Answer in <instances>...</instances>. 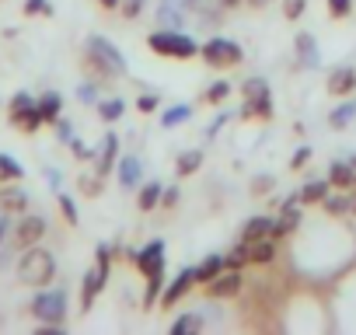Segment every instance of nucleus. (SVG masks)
Returning <instances> with one entry per match:
<instances>
[{
	"label": "nucleus",
	"instance_id": "1",
	"mask_svg": "<svg viewBox=\"0 0 356 335\" xmlns=\"http://www.w3.org/2000/svg\"><path fill=\"white\" fill-rule=\"evenodd\" d=\"M56 276V259L39 248V245H29L22 248V259H18V279L25 286H46L49 279Z\"/></svg>",
	"mask_w": 356,
	"mask_h": 335
},
{
	"label": "nucleus",
	"instance_id": "2",
	"mask_svg": "<svg viewBox=\"0 0 356 335\" xmlns=\"http://www.w3.org/2000/svg\"><path fill=\"white\" fill-rule=\"evenodd\" d=\"M147 46L154 53H161V56H171V60H193L200 53L196 39H189L182 28H161V32H154L147 39Z\"/></svg>",
	"mask_w": 356,
	"mask_h": 335
},
{
	"label": "nucleus",
	"instance_id": "3",
	"mask_svg": "<svg viewBox=\"0 0 356 335\" xmlns=\"http://www.w3.org/2000/svg\"><path fill=\"white\" fill-rule=\"evenodd\" d=\"M88 63L98 67L102 74H126V70H129V63H126V56L119 53V46H112V42L102 39V35H91V39H88Z\"/></svg>",
	"mask_w": 356,
	"mask_h": 335
},
{
	"label": "nucleus",
	"instance_id": "4",
	"mask_svg": "<svg viewBox=\"0 0 356 335\" xmlns=\"http://www.w3.org/2000/svg\"><path fill=\"white\" fill-rule=\"evenodd\" d=\"M108 262H112V248H108V245H98V265L88 269L84 286H81V307H84V311H88V307L95 304V297L102 293V286H105V279H108Z\"/></svg>",
	"mask_w": 356,
	"mask_h": 335
},
{
	"label": "nucleus",
	"instance_id": "5",
	"mask_svg": "<svg viewBox=\"0 0 356 335\" xmlns=\"http://www.w3.org/2000/svg\"><path fill=\"white\" fill-rule=\"evenodd\" d=\"M245 119L259 115V119H269L273 115V98H269V84L262 77H252L245 81V108H241Z\"/></svg>",
	"mask_w": 356,
	"mask_h": 335
},
{
	"label": "nucleus",
	"instance_id": "6",
	"mask_svg": "<svg viewBox=\"0 0 356 335\" xmlns=\"http://www.w3.org/2000/svg\"><path fill=\"white\" fill-rule=\"evenodd\" d=\"M200 56L210 63V67H217V70H227V67H238L241 60H245V53H241V46L238 42H231V39H210L203 49H200Z\"/></svg>",
	"mask_w": 356,
	"mask_h": 335
},
{
	"label": "nucleus",
	"instance_id": "7",
	"mask_svg": "<svg viewBox=\"0 0 356 335\" xmlns=\"http://www.w3.org/2000/svg\"><path fill=\"white\" fill-rule=\"evenodd\" d=\"M32 314L42 321V325H63L67 321V297L63 290H46L32 300Z\"/></svg>",
	"mask_w": 356,
	"mask_h": 335
},
{
	"label": "nucleus",
	"instance_id": "8",
	"mask_svg": "<svg viewBox=\"0 0 356 335\" xmlns=\"http://www.w3.org/2000/svg\"><path fill=\"white\" fill-rule=\"evenodd\" d=\"M136 265H140V272H143L147 279H150V276H164V241L143 245L140 255H136Z\"/></svg>",
	"mask_w": 356,
	"mask_h": 335
},
{
	"label": "nucleus",
	"instance_id": "9",
	"mask_svg": "<svg viewBox=\"0 0 356 335\" xmlns=\"http://www.w3.org/2000/svg\"><path fill=\"white\" fill-rule=\"evenodd\" d=\"M186 15H189L186 0H161V8H157L161 28H182L186 25Z\"/></svg>",
	"mask_w": 356,
	"mask_h": 335
},
{
	"label": "nucleus",
	"instance_id": "10",
	"mask_svg": "<svg viewBox=\"0 0 356 335\" xmlns=\"http://www.w3.org/2000/svg\"><path fill=\"white\" fill-rule=\"evenodd\" d=\"M46 234V220L42 217H25L18 227H15V248H29V245H39Z\"/></svg>",
	"mask_w": 356,
	"mask_h": 335
},
{
	"label": "nucleus",
	"instance_id": "11",
	"mask_svg": "<svg viewBox=\"0 0 356 335\" xmlns=\"http://www.w3.org/2000/svg\"><path fill=\"white\" fill-rule=\"evenodd\" d=\"M238 290H241V272H238V269H224L217 279L207 283V293L217 297V300H227V297H234Z\"/></svg>",
	"mask_w": 356,
	"mask_h": 335
},
{
	"label": "nucleus",
	"instance_id": "12",
	"mask_svg": "<svg viewBox=\"0 0 356 335\" xmlns=\"http://www.w3.org/2000/svg\"><path fill=\"white\" fill-rule=\"evenodd\" d=\"M325 210H328L332 217H349V213H356V189H353V193H349V189L328 193V196H325Z\"/></svg>",
	"mask_w": 356,
	"mask_h": 335
},
{
	"label": "nucleus",
	"instance_id": "13",
	"mask_svg": "<svg viewBox=\"0 0 356 335\" xmlns=\"http://www.w3.org/2000/svg\"><path fill=\"white\" fill-rule=\"evenodd\" d=\"M300 196H290L286 203H283V213H280V220L273 224V238H280V234H290L297 224H300Z\"/></svg>",
	"mask_w": 356,
	"mask_h": 335
},
{
	"label": "nucleus",
	"instance_id": "14",
	"mask_svg": "<svg viewBox=\"0 0 356 335\" xmlns=\"http://www.w3.org/2000/svg\"><path fill=\"white\" fill-rule=\"evenodd\" d=\"M0 210L25 213V210H29V193L18 189V186H4V189H0Z\"/></svg>",
	"mask_w": 356,
	"mask_h": 335
},
{
	"label": "nucleus",
	"instance_id": "15",
	"mask_svg": "<svg viewBox=\"0 0 356 335\" xmlns=\"http://www.w3.org/2000/svg\"><path fill=\"white\" fill-rule=\"evenodd\" d=\"M328 91H332V95H349V91H356V70H353V67H335V70L328 74Z\"/></svg>",
	"mask_w": 356,
	"mask_h": 335
},
{
	"label": "nucleus",
	"instance_id": "16",
	"mask_svg": "<svg viewBox=\"0 0 356 335\" xmlns=\"http://www.w3.org/2000/svg\"><path fill=\"white\" fill-rule=\"evenodd\" d=\"M353 179H356V168L349 161H332L328 164V182L335 189H353Z\"/></svg>",
	"mask_w": 356,
	"mask_h": 335
},
{
	"label": "nucleus",
	"instance_id": "17",
	"mask_svg": "<svg viewBox=\"0 0 356 335\" xmlns=\"http://www.w3.org/2000/svg\"><path fill=\"white\" fill-rule=\"evenodd\" d=\"M224 269H227V265H224V255H210V259H203V262L193 269V279L207 286V283H210V279H217Z\"/></svg>",
	"mask_w": 356,
	"mask_h": 335
},
{
	"label": "nucleus",
	"instance_id": "18",
	"mask_svg": "<svg viewBox=\"0 0 356 335\" xmlns=\"http://www.w3.org/2000/svg\"><path fill=\"white\" fill-rule=\"evenodd\" d=\"M193 283H196V279H193V269H182V272H178V276H175V283H171V286L164 290V297H161V300H164V307H171L175 300H182V297H186V290H189Z\"/></svg>",
	"mask_w": 356,
	"mask_h": 335
},
{
	"label": "nucleus",
	"instance_id": "19",
	"mask_svg": "<svg viewBox=\"0 0 356 335\" xmlns=\"http://www.w3.org/2000/svg\"><path fill=\"white\" fill-rule=\"evenodd\" d=\"M273 224L269 217H252L245 220V231H241V241H259V238H273Z\"/></svg>",
	"mask_w": 356,
	"mask_h": 335
},
{
	"label": "nucleus",
	"instance_id": "20",
	"mask_svg": "<svg viewBox=\"0 0 356 335\" xmlns=\"http://www.w3.org/2000/svg\"><path fill=\"white\" fill-rule=\"evenodd\" d=\"M273 259H276V241H273V238L248 241V262H259V265H266V262H273Z\"/></svg>",
	"mask_w": 356,
	"mask_h": 335
},
{
	"label": "nucleus",
	"instance_id": "21",
	"mask_svg": "<svg viewBox=\"0 0 356 335\" xmlns=\"http://www.w3.org/2000/svg\"><path fill=\"white\" fill-rule=\"evenodd\" d=\"M328 193H332V182H328V179H314V182H307L297 196H300V203H325Z\"/></svg>",
	"mask_w": 356,
	"mask_h": 335
},
{
	"label": "nucleus",
	"instance_id": "22",
	"mask_svg": "<svg viewBox=\"0 0 356 335\" xmlns=\"http://www.w3.org/2000/svg\"><path fill=\"white\" fill-rule=\"evenodd\" d=\"M115 154H119V140H115V133H108L105 143H102V157H98V175H108L112 172Z\"/></svg>",
	"mask_w": 356,
	"mask_h": 335
},
{
	"label": "nucleus",
	"instance_id": "23",
	"mask_svg": "<svg viewBox=\"0 0 356 335\" xmlns=\"http://www.w3.org/2000/svg\"><path fill=\"white\" fill-rule=\"evenodd\" d=\"M39 112H42V119H46V122H56V119H60V112H63V98H60L56 91H46V95L39 98Z\"/></svg>",
	"mask_w": 356,
	"mask_h": 335
},
{
	"label": "nucleus",
	"instance_id": "24",
	"mask_svg": "<svg viewBox=\"0 0 356 335\" xmlns=\"http://www.w3.org/2000/svg\"><path fill=\"white\" fill-rule=\"evenodd\" d=\"M119 182H122V189H133V186L140 182V161H136V157H122V164H119Z\"/></svg>",
	"mask_w": 356,
	"mask_h": 335
},
{
	"label": "nucleus",
	"instance_id": "25",
	"mask_svg": "<svg viewBox=\"0 0 356 335\" xmlns=\"http://www.w3.org/2000/svg\"><path fill=\"white\" fill-rule=\"evenodd\" d=\"M297 56H300V67H318V46L311 35H297Z\"/></svg>",
	"mask_w": 356,
	"mask_h": 335
},
{
	"label": "nucleus",
	"instance_id": "26",
	"mask_svg": "<svg viewBox=\"0 0 356 335\" xmlns=\"http://www.w3.org/2000/svg\"><path fill=\"white\" fill-rule=\"evenodd\" d=\"M161 193H164V189H161L157 182H147V186L140 189V196H136V206H140L143 213H147V210H154V206L161 203Z\"/></svg>",
	"mask_w": 356,
	"mask_h": 335
},
{
	"label": "nucleus",
	"instance_id": "27",
	"mask_svg": "<svg viewBox=\"0 0 356 335\" xmlns=\"http://www.w3.org/2000/svg\"><path fill=\"white\" fill-rule=\"evenodd\" d=\"M200 164H203V150H182V154H178V175L200 172Z\"/></svg>",
	"mask_w": 356,
	"mask_h": 335
},
{
	"label": "nucleus",
	"instance_id": "28",
	"mask_svg": "<svg viewBox=\"0 0 356 335\" xmlns=\"http://www.w3.org/2000/svg\"><path fill=\"white\" fill-rule=\"evenodd\" d=\"M25 175V168L15 161V157H8V154H0V182H18Z\"/></svg>",
	"mask_w": 356,
	"mask_h": 335
},
{
	"label": "nucleus",
	"instance_id": "29",
	"mask_svg": "<svg viewBox=\"0 0 356 335\" xmlns=\"http://www.w3.org/2000/svg\"><path fill=\"white\" fill-rule=\"evenodd\" d=\"M353 119H356V101H346V105H339V108L328 115V122H332L335 129H346Z\"/></svg>",
	"mask_w": 356,
	"mask_h": 335
},
{
	"label": "nucleus",
	"instance_id": "30",
	"mask_svg": "<svg viewBox=\"0 0 356 335\" xmlns=\"http://www.w3.org/2000/svg\"><path fill=\"white\" fill-rule=\"evenodd\" d=\"M189 115H193V108H189V105H175V108H168V112L161 115V126H164V129H171V126H182Z\"/></svg>",
	"mask_w": 356,
	"mask_h": 335
},
{
	"label": "nucleus",
	"instance_id": "31",
	"mask_svg": "<svg viewBox=\"0 0 356 335\" xmlns=\"http://www.w3.org/2000/svg\"><path fill=\"white\" fill-rule=\"evenodd\" d=\"M35 105H39V101H32V95H29V91H18V95L11 98V122H15V119H22V115H25L29 108H35Z\"/></svg>",
	"mask_w": 356,
	"mask_h": 335
},
{
	"label": "nucleus",
	"instance_id": "32",
	"mask_svg": "<svg viewBox=\"0 0 356 335\" xmlns=\"http://www.w3.org/2000/svg\"><path fill=\"white\" fill-rule=\"evenodd\" d=\"M245 262H248V241H238V245L224 255V265H227V269H241Z\"/></svg>",
	"mask_w": 356,
	"mask_h": 335
},
{
	"label": "nucleus",
	"instance_id": "33",
	"mask_svg": "<svg viewBox=\"0 0 356 335\" xmlns=\"http://www.w3.org/2000/svg\"><path fill=\"white\" fill-rule=\"evenodd\" d=\"M171 332H203V318L200 314H182L171 321Z\"/></svg>",
	"mask_w": 356,
	"mask_h": 335
},
{
	"label": "nucleus",
	"instance_id": "34",
	"mask_svg": "<svg viewBox=\"0 0 356 335\" xmlns=\"http://www.w3.org/2000/svg\"><path fill=\"white\" fill-rule=\"evenodd\" d=\"M42 122H46V119H42V112H39V105H35V108H29V112H25L22 119H15V126H22L25 133H35V129H39Z\"/></svg>",
	"mask_w": 356,
	"mask_h": 335
},
{
	"label": "nucleus",
	"instance_id": "35",
	"mask_svg": "<svg viewBox=\"0 0 356 335\" xmlns=\"http://www.w3.org/2000/svg\"><path fill=\"white\" fill-rule=\"evenodd\" d=\"M227 95H231V84H227V81H217V84H213V88H210V91L203 95V101H210V105H217V101H224Z\"/></svg>",
	"mask_w": 356,
	"mask_h": 335
},
{
	"label": "nucleus",
	"instance_id": "36",
	"mask_svg": "<svg viewBox=\"0 0 356 335\" xmlns=\"http://www.w3.org/2000/svg\"><path fill=\"white\" fill-rule=\"evenodd\" d=\"M98 115H102L105 122H115V119L122 115V101H119V98H115V101H102V105H98Z\"/></svg>",
	"mask_w": 356,
	"mask_h": 335
},
{
	"label": "nucleus",
	"instance_id": "37",
	"mask_svg": "<svg viewBox=\"0 0 356 335\" xmlns=\"http://www.w3.org/2000/svg\"><path fill=\"white\" fill-rule=\"evenodd\" d=\"M304 8H307V0H283V18L286 22H297L304 15Z\"/></svg>",
	"mask_w": 356,
	"mask_h": 335
},
{
	"label": "nucleus",
	"instance_id": "38",
	"mask_svg": "<svg viewBox=\"0 0 356 335\" xmlns=\"http://www.w3.org/2000/svg\"><path fill=\"white\" fill-rule=\"evenodd\" d=\"M328 11H332V18H346L353 11V0H328Z\"/></svg>",
	"mask_w": 356,
	"mask_h": 335
},
{
	"label": "nucleus",
	"instance_id": "39",
	"mask_svg": "<svg viewBox=\"0 0 356 335\" xmlns=\"http://www.w3.org/2000/svg\"><path fill=\"white\" fill-rule=\"evenodd\" d=\"M60 210H63L67 224H77V206H74V199H70V196H63V193H60Z\"/></svg>",
	"mask_w": 356,
	"mask_h": 335
},
{
	"label": "nucleus",
	"instance_id": "40",
	"mask_svg": "<svg viewBox=\"0 0 356 335\" xmlns=\"http://www.w3.org/2000/svg\"><path fill=\"white\" fill-rule=\"evenodd\" d=\"M25 15H53V8L46 4V0H29V4H25Z\"/></svg>",
	"mask_w": 356,
	"mask_h": 335
},
{
	"label": "nucleus",
	"instance_id": "41",
	"mask_svg": "<svg viewBox=\"0 0 356 335\" xmlns=\"http://www.w3.org/2000/svg\"><path fill=\"white\" fill-rule=\"evenodd\" d=\"M161 279H164V276H150V279H147V304L157 300V293H161Z\"/></svg>",
	"mask_w": 356,
	"mask_h": 335
},
{
	"label": "nucleus",
	"instance_id": "42",
	"mask_svg": "<svg viewBox=\"0 0 356 335\" xmlns=\"http://www.w3.org/2000/svg\"><path fill=\"white\" fill-rule=\"evenodd\" d=\"M136 108H140V112H154V108H157V95H140Z\"/></svg>",
	"mask_w": 356,
	"mask_h": 335
},
{
	"label": "nucleus",
	"instance_id": "43",
	"mask_svg": "<svg viewBox=\"0 0 356 335\" xmlns=\"http://www.w3.org/2000/svg\"><path fill=\"white\" fill-rule=\"evenodd\" d=\"M8 234H11V213H8V210H0V245H4Z\"/></svg>",
	"mask_w": 356,
	"mask_h": 335
},
{
	"label": "nucleus",
	"instance_id": "44",
	"mask_svg": "<svg viewBox=\"0 0 356 335\" xmlns=\"http://www.w3.org/2000/svg\"><path fill=\"white\" fill-rule=\"evenodd\" d=\"M56 136H60L63 143H70V140H74V136H70V122H67V119H56Z\"/></svg>",
	"mask_w": 356,
	"mask_h": 335
},
{
	"label": "nucleus",
	"instance_id": "45",
	"mask_svg": "<svg viewBox=\"0 0 356 335\" xmlns=\"http://www.w3.org/2000/svg\"><path fill=\"white\" fill-rule=\"evenodd\" d=\"M178 196H182V193H178V189L171 186V189H164V193H161V203H164V206H175V203H178Z\"/></svg>",
	"mask_w": 356,
	"mask_h": 335
},
{
	"label": "nucleus",
	"instance_id": "46",
	"mask_svg": "<svg viewBox=\"0 0 356 335\" xmlns=\"http://www.w3.org/2000/svg\"><path fill=\"white\" fill-rule=\"evenodd\" d=\"M77 98H81V101H95V98H98V95H95V84H81V88H77Z\"/></svg>",
	"mask_w": 356,
	"mask_h": 335
},
{
	"label": "nucleus",
	"instance_id": "47",
	"mask_svg": "<svg viewBox=\"0 0 356 335\" xmlns=\"http://www.w3.org/2000/svg\"><path fill=\"white\" fill-rule=\"evenodd\" d=\"M307 157H311V147H300V150L293 154V161H290V168H300V164H307Z\"/></svg>",
	"mask_w": 356,
	"mask_h": 335
},
{
	"label": "nucleus",
	"instance_id": "48",
	"mask_svg": "<svg viewBox=\"0 0 356 335\" xmlns=\"http://www.w3.org/2000/svg\"><path fill=\"white\" fill-rule=\"evenodd\" d=\"M98 4H102L105 11H115V8H122V0H98Z\"/></svg>",
	"mask_w": 356,
	"mask_h": 335
},
{
	"label": "nucleus",
	"instance_id": "49",
	"mask_svg": "<svg viewBox=\"0 0 356 335\" xmlns=\"http://www.w3.org/2000/svg\"><path fill=\"white\" fill-rule=\"evenodd\" d=\"M220 4H224V8L231 11V8H238V4H241V0H220Z\"/></svg>",
	"mask_w": 356,
	"mask_h": 335
},
{
	"label": "nucleus",
	"instance_id": "50",
	"mask_svg": "<svg viewBox=\"0 0 356 335\" xmlns=\"http://www.w3.org/2000/svg\"><path fill=\"white\" fill-rule=\"evenodd\" d=\"M248 4H252V8H266V4H269V0H248Z\"/></svg>",
	"mask_w": 356,
	"mask_h": 335
},
{
	"label": "nucleus",
	"instance_id": "51",
	"mask_svg": "<svg viewBox=\"0 0 356 335\" xmlns=\"http://www.w3.org/2000/svg\"><path fill=\"white\" fill-rule=\"evenodd\" d=\"M346 161H349V164H353V168H356V154H349V157H346Z\"/></svg>",
	"mask_w": 356,
	"mask_h": 335
},
{
	"label": "nucleus",
	"instance_id": "52",
	"mask_svg": "<svg viewBox=\"0 0 356 335\" xmlns=\"http://www.w3.org/2000/svg\"><path fill=\"white\" fill-rule=\"evenodd\" d=\"M353 189H356V179H353Z\"/></svg>",
	"mask_w": 356,
	"mask_h": 335
}]
</instances>
